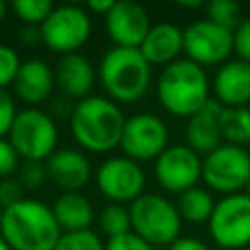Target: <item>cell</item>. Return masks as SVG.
Wrapping results in <instances>:
<instances>
[{"label": "cell", "mask_w": 250, "mask_h": 250, "mask_svg": "<svg viewBox=\"0 0 250 250\" xmlns=\"http://www.w3.org/2000/svg\"><path fill=\"white\" fill-rule=\"evenodd\" d=\"M184 53L186 59L203 68L225 64L234 53L232 31L209 21L207 18L197 20L184 29Z\"/></svg>", "instance_id": "10"}, {"label": "cell", "mask_w": 250, "mask_h": 250, "mask_svg": "<svg viewBox=\"0 0 250 250\" xmlns=\"http://www.w3.org/2000/svg\"><path fill=\"white\" fill-rule=\"evenodd\" d=\"M168 250H209V246H207L203 240H199V238H193V236H180V238H176V240L168 246Z\"/></svg>", "instance_id": "36"}, {"label": "cell", "mask_w": 250, "mask_h": 250, "mask_svg": "<svg viewBox=\"0 0 250 250\" xmlns=\"http://www.w3.org/2000/svg\"><path fill=\"white\" fill-rule=\"evenodd\" d=\"M49 180L62 191H80L92 178V164L82 150L57 148L45 162Z\"/></svg>", "instance_id": "15"}, {"label": "cell", "mask_w": 250, "mask_h": 250, "mask_svg": "<svg viewBox=\"0 0 250 250\" xmlns=\"http://www.w3.org/2000/svg\"><path fill=\"white\" fill-rule=\"evenodd\" d=\"M234 37V53L240 61L250 64V20H242L240 25L232 31Z\"/></svg>", "instance_id": "34"}, {"label": "cell", "mask_w": 250, "mask_h": 250, "mask_svg": "<svg viewBox=\"0 0 250 250\" xmlns=\"http://www.w3.org/2000/svg\"><path fill=\"white\" fill-rule=\"evenodd\" d=\"M47 166L45 162H33V160H23L18 168V182L23 186V189H37L39 186L45 184L47 180Z\"/></svg>", "instance_id": "28"}, {"label": "cell", "mask_w": 250, "mask_h": 250, "mask_svg": "<svg viewBox=\"0 0 250 250\" xmlns=\"http://www.w3.org/2000/svg\"><path fill=\"white\" fill-rule=\"evenodd\" d=\"M55 70L41 59H27L21 62L18 76L14 80V92L16 96L29 104V107L43 104L51 98L55 90Z\"/></svg>", "instance_id": "19"}, {"label": "cell", "mask_w": 250, "mask_h": 250, "mask_svg": "<svg viewBox=\"0 0 250 250\" xmlns=\"http://www.w3.org/2000/svg\"><path fill=\"white\" fill-rule=\"evenodd\" d=\"M55 250H105V244L92 229H88L78 232H62Z\"/></svg>", "instance_id": "27"}, {"label": "cell", "mask_w": 250, "mask_h": 250, "mask_svg": "<svg viewBox=\"0 0 250 250\" xmlns=\"http://www.w3.org/2000/svg\"><path fill=\"white\" fill-rule=\"evenodd\" d=\"M2 215H4V207L0 205V223H2Z\"/></svg>", "instance_id": "42"}, {"label": "cell", "mask_w": 250, "mask_h": 250, "mask_svg": "<svg viewBox=\"0 0 250 250\" xmlns=\"http://www.w3.org/2000/svg\"><path fill=\"white\" fill-rule=\"evenodd\" d=\"M139 51L146 59V62L168 66L170 62L180 59V53L184 51V29H180L176 23L160 21L154 23L145 41L141 43Z\"/></svg>", "instance_id": "20"}, {"label": "cell", "mask_w": 250, "mask_h": 250, "mask_svg": "<svg viewBox=\"0 0 250 250\" xmlns=\"http://www.w3.org/2000/svg\"><path fill=\"white\" fill-rule=\"evenodd\" d=\"M178 6H182V8H199V6H203V2H201V0H193V2H184V0H180Z\"/></svg>", "instance_id": "38"}, {"label": "cell", "mask_w": 250, "mask_h": 250, "mask_svg": "<svg viewBox=\"0 0 250 250\" xmlns=\"http://www.w3.org/2000/svg\"><path fill=\"white\" fill-rule=\"evenodd\" d=\"M215 100L223 107H242L250 102V64L234 59L219 66L213 78Z\"/></svg>", "instance_id": "17"}, {"label": "cell", "mask_w": 250, "mask_h": 250, "mask_svg": "<svg viewBox=\"0 0 250 250\" xmlns=\"http://www.w3.org/2000/svg\"><path fill=\"white\" fill-rule=\"evenodd\" d=\"M209 234L221 250H240L250 244V197L240 191L215 203Z\"/></svg>", "instance_id": "9"}, {"label": "cell", "mask_w": 250, "mask_h": 250, "mask_svg": "<svg viewBox=\"0 0 250 250\" xmlns=\"http://www.w3.org/2000/svg\"><path fill=\"white\" fill-rule=\"evenodd\" d=\"M121 107L105 96H88L70 109V133L90 152H109L119 146L125 127Z\"/></svg>", "instance_id": "1"}, {"label": "cell", "mask_w": 250, "mask_h": 250, "mask_svg": "<svg viewBox=\"0 0 250 250\" xmlns=\"http://www.w3.org/2000/svg\"><path fill=\"white\" fill-rule=\"evenodd\" d=\"M100 193L111 203H133L145 193V172L139 162L127 156H111L104 160L96 172Z\"/></svg>", "instance_id": "12"}, {"label": "cell", "mask_w": 250, "mask_h": 250, "mask_svg": "<svg viewBox=\"0 0 250 250\" xmlns=\"http://www.w3.org/2000/svg\"><path fill=\"white\" fill-rule=\"evenodd\" d=\"M0 250H12V248H10L8 244H6V240H4L2 236H0Z\"/></svg>", "instance_id": "40"}, {"label": "cell", "mask_w": 250, "mask_h": 250, "mask_svg": "<svg viewBox=\"0 0 250 250\" xmlns=\"http://www.w3.org/2000/svg\"><path fill=\"white\" fill-rule=\"evenodd\" d=\"M156 96L168 113L189 119L211 100L205 68L189 59L170 62L158 74Z\"/></svg>", "instance_id": "3"}, {"label": "cell", "mask_w": 250, "mask_h": 250, "mask_svg": "<svg viewBox=\"0 0 250 250\" xmlns=\"http://www.w3.org/2000/svg\"><path fill=\"white\" fill-rule=\"evenodd\" d=\"M12 10L18 16V20H21L25 25L41 27L43 21L55 10V6L49 0H16L12 4Z\"/></svg>", "instance_id": "26"}, {"label": "cell", "mask_w": 250, "mask_h": 250, "mask_svg": "<svg viewBox=\"0 0 250 250\" xmlns=\"http://www.w3.org/2000/svg\"><path fill=\"white\" fill-rule=\"evenodd\" d=\"M23 197V186L18 182V178H6L0 180V205L4 209L20 203Z\"/></svg>", "instance_id": "33"}, {"label": "cell", "mask_w": 250, "mask_h": 250, "mask_svg": "<svg viewBox=\"0 0 250 250\" xmlns=\"http://www.w3.org/2000/svg\"><path fill=\"white\" fill-rule=\"evenodd\" d=\"M113 4H115L113 0H90V2H86V10L100 14V16H105L113 8Z\"/></svg>", "instance_id": "37"}, {"label": "cell", "mask_w": 250, "mask_h": 250, "mask_svg": "<svg viewBox=\"0 0 250 250\" xmlns=\"http://www.w3.org/2000/svg\"><path fill=\"white\" fill-rule=\"evenodd\" d=\"M150 64L139 49L111 47L98 66L102 88L115 104L139 102L150 86Z\"/></svg>", "instance_id": "4"}, {"label": "cell", "mask_w": 250, "mask_h": 250, "mask_svg": "<svg viewBox=\"0 0 250 250\" xmlns=\"http://www.w3.org/2000/svg\"><path fill=\"white\" fill-rule=\"evenodd\" d=\"M20 66H21L20 55L12 47L0 43V90L14 84Z\"/></svg>", "instance_id": "29"}, {"label": "cell", "mask_w": 250, "mask_h": 250, "mask_svg": "<svg viewBox=\"0 0 250 250\" xmlns=\"http://www.w3.org/2000/svg\"><path fill=\"white\" fill-rule=\"evenodd\" d=\"M96 78H98V70L90 62V59L80 53L62 55L55 68V82L59 90L66 98L76 102L90 96Z\"/></svg>", "instance_id": "16"}, {"label": "cell", "mask_w": 250, "mask_h": 250, "mask_svg": "<svg viewBox=\"0 0 250 250\" xmlns=\"http://www.w3.org/2000/svg\"><path fill=\"white\" fill-rule=\"evenodd\" d=\"M6 10H8V8H6V4H4V2H0V21H2V20H4V16H6Z\"/></svg>", "instance_id": "39"}, {"label": "cell", "mask_w": 250, "mask_h": 250, "mask_svg": "<svg viewBox=\"0 0 250 250\" xmlns=\"http://www.w3.org/2000/svg\"><path fill=\"white\" fill-rule=\"evenodd\" d=\"M244 193L250 197V180H248V184H246V188H244Z\"/></svg>", "instance_id": "41"}, {"label": "cell", "mask_w": 250, "mask_h": 250, "mask_svg": "<svg viewBox=\"0 0 250 250\" xmlns=\"http://www.w3.org/2000/svg\"><path fill=\"white\" fill-rule=\"evenodd\" d=\"M92 21L88 10L76 4L57 6L41 25V39L53 53L70 55L78 53L80 47L90 39Z\"/></svg>", "instance_id": "8"}, {"label": "cell", "mask_w": 250, "mask_h": 250, "mask_svg": "<svg viewBox=\"0 0 250 250\" xmlns=\"http://www.w3.org/2000/svg\"><path fill=\"white\" fill-rule=\"evenodd\" d=\"M168 127L154 113H135L127 117L119 148L135 162L156 160L168 148Z\"/></svg>", "instance_id": "11"}, {"label": "cell", "mask_w": 250, "mask_h": 250, "mask_svg": "<svg viewBox=\"0 0 250 250\" xmlns=\"http://www.w3.org/2000/svg\"><path fill=\"white\" fill-rule=\"evenodd\" d=\"M53 215L64 232L88 230L94 223V207L80 191H64L53 203Z\"/></svg>", "instance_id": "21"}, {"label": "cell", "mask_w": 250, "mask_h": 250, "mask_svg": "<svg viewBox=\"0 0 250 250\" xmlns=\"http://www.w3.org/2000/svg\"><path fill=\"white\" fill-rule=\"evenodd\" d=\"M215 203L217 201L213 199L209 189L195 186V188L178 195L176 207L180 211L182 221H188L191 225H201V223H209L213 209H215Z\"/></svg>", "instance_id": "22"}, {"label": "cell", "mask_w": 250, "mask_h": 250, "mask_svg": "<svg viewBox=\"0 0 250 250\" xmlns=\"http://www.w3.org/2000/svg\"><path fill=\"white\" fill-rule=\"evenodd\" d=\"M221 135L223 141H227V145H250V107H223Z\"/></svg>", "instance_id": "23"}, {"label": "cell", "mask_w": 250, "mask_h": 250, "mask_svg": "<svg viewBox=\"0 0 250 250\" xmlns=\"http://www.w3.org/2000/svg\"><path fill=\"white\" fill-rule=\"evenodd\" d=\"M8 141L14 145L20 158L47 162V158L57 150L59 129L47 111L39 107H25L18 111Z\"/></svg>", "instance_id": "6"}, {"label": "cell", "mask_w": 250, "mask_h": 250, "mask_svg": "<svg viewBox=\"0 0 250 250\" xmlns=\"http://www.w3.org/2000/svg\"><path fill=\"white\" fill-rule=\"evenodd\" d=\"M221 111H223V105L217 100H209L195 115L188 119L186 141H188V146L197 154L205 156L223 145Z\"/></svg>", "instance_id": "18"}, {"label": "cell", "mask_w": 250, "mask_h": 250, "mask_svg": "<svg viewBox=\"0 0 250 250\" xmlns=\"http://www.w3.org/2000/svg\"><path fill=\"white\" fill-rule=\"evenodd\" d=\"M100 229L107 238L131 232V213L125 205L109 203L100 213Z\"/></svg>", "instance_id": "24"}, {"label": "cell", "mask_w": 250, "mask_h": 250, "mask_svg": "<svg viewBox=\"0 0 250 250\" xmlns=\"http://www.w3.org/2000/svg\"><path fill=\"white\" fill-rule=\"evenodd\" d=\"M240 6L234 0H211L205 4V14L207 20L234 31L240 25Z\"/></svg>", "instance_id": "25"}, {"label": "cell", "mask_w": 250, "mask_h": 250, "mask_svg": "<svg viewBox=\"0 0 250 250\" xmlns=\"http://www.w3.org/2000/svg\"><path fill=\"white\" fill-rule=\"evenodd\" d=\"M201 180L219 193H240L250 180V152L244 146L223 143L203 156Z\"/></svg>", "instance_id": "7"}, {"label": "cell", "mask_w": 250, "mask_h": 250, "mask_svg": "<svg viewBox=\"0 0 250 250\" xmlns=\"http://www.w3.org/2000/svg\"><path fill=\"white\" fill-rule=\"evenodd\" d=\"M203 158L188 145H170L154 160L156 182L170 193H184L201 180Z\"/></svg>", "instance_id": "13"}, {"label": "cell", "mask_w": 250, "mask_h": 250, "mask_svg": "<svg viewBox=\"0 0 250 250\" xmlns=\"http://www.w3.org/2000/svg\"><path fill=\"white\" fill-rule=\"evenodd\" d=\"M20 168V154L8 139H0V178H12Z\"/></svg>", "instance_id": "30"}, {"label": "cell", "mask_w": 250, "mask_h": 250, "mask_svg": "<svg viewBox=\"0 0 250 250\" xmlns=\"http://www.w3.org/2000/svg\"><path fill=\"white\" fill-rule=\"evenodd\" d=\"M18 111L12 96L6 90H0V139H6L10 135V129L14 125Z\"/></svg>", "instance_id": "32"}, {"label": "cell", "mask_w": 250, "mask_h": 250, "mask_svg": "<svg viewBox=\"0 0 250 250\" xmlns=\"http://www.w3.org/2000/svg\"><path fill=\"white\" fill-rule=\"evenodd\" d=\"M105 20V31L109 39L115 43V47H127V49H139L145 41L150 25L146 10L133 0H119L113 4V8L104 16Z\"/></svg>", "instance_id": "14"}, {"label": "cell", "mask_w": 250, "mask_h": 250, "mask_svg": "<svg viewBox=\"0 0 250 250\" xmlns=\"http://www.w3.org/2000/svg\"><path fill=\"white\" fill-rule=\"evenodd\" d=\"M61 234L53 209L39 199H21L4 209L0 236L12 250H55Z\"/></svg>", "instance_id": "2"}, {"label": "cell", "mask_w": 250, "mask_h": 250, "mask_svg": "<svg viewBox=\"0 0 250 250\" xmlns=\"http://www.w3.org/2000/svg\"><path fill=\"white\" fill-rule=\"evenodd\" d=\"M131 230L150 246L172 244L180 238L182 217L170 199L160 193H143L129 205Z\"/></svg>", "instance_id": "5"}, {"label": "cell", "mask_w": 250, "mask_h": 250, "mask_svg": "<svg viewBox=\"0 0 250 250\" xmlns=\"http://www.w3.org/2000/svg\"><path fill=\"white\" fill-rule=\"evenodd\" d=\"M105 250H152V246L131 230L127 234H119V236L107 238Z\"/></svg>", "instance_id": "31"}, {"label": "cell", "mask_w": 250, "mask_h": 250, "mask_svg": "<svg viewBox=\"0 0 250 250\" xmlns=\"http://www.w3.org/2000/svg\"><path fill=\"white\" fill-rule=\"evenodd\" d=\"M18 39L25 47H35L37 43H43V39H41V27H37V25H23L20 29V33H18Z\"/></svg>", "instance_id": "35"}]
</instances>
